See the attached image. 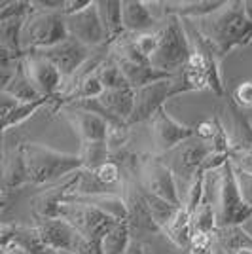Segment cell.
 Segmentation results:
<instances>
[{"label": "cell", "mask_w": 252, "mask_h": 254, "mask_svg": "<svg viewBox=\"0 0 252 254\" xmlns=\"http://www.w3.org/2000/svg\"><path fill=\"white\" fill-rule=\"evenodd\" d=\"M191 23L195 32L212 46L220 59L252 42V23L245 17L243 2H226L218 11Z\"/></svg>", "instance_id": "6da1fadb"}, {"label": "cell", "mask_w": 252, "mask_h": 254, "mask_svg": "<svg viewBox=\"0 0 252 254\" xmlns=\"http://www.w3.org/2000/svg\"><path fill=\"white\" fill-rule=\"evenodd\" d=\"M25 163L29 171V180L34 186L63 182L74 173L84 169V161L80 154H66L55 148H50L40 142H25L23 144Z\"/></svg>", "instance_id": "7a4b0ae2"}, {"label": "cell", "mask_w": 252, "mask_h": 254, "mask_svg": "<svg viewBox=\"0 0 252 254\" xmlns=\"http://www.w3.org/2000/svg\"><path fill=\"white\" fill-rule=\"evenodd\" d=\"M159 31H161V40L154 57L150 59V64L165 74L179 76L191 55V40L182 25V19L175 15L165 17L163 29Z\"/></svg>", "instance_id": "3957f363"}, {"label": "cell", "mask_w": 252, "mask_h": 254, "mask_svg": "<svg viewBox=\"0 0 252 254\" xmlns=\"http://www.w3.org/2000/svg\"><path fill=\"white\" fill-rule=\"evenodd\" d=\"M68 38L63 11H34L23 25V52H44Z\"/></svg>", "instance_id": "277c9868"}, {"label": "cell", "mask_w": 252, "mask_h": 254, "mask_svg": "<svg viewBox=\"0 0 252 254\" xmlns=\"http://www.w3.org/2000/svg\"><path fill=\"white\" fill-rule=\"evenodd\" d=\"M216 214H218V228L241 226L245 220H249L252 216V207L243 195L237 171H235V165L231 163V159L222 167L218 175Z\"/></svg>", "instance_id": "5b68a950"}, {"label": "cell", "mask_w": 252, "mask_h": 254, "mask_svg": "<svg viewBox=\"0 0 252 254\" xmlns=\"http://www.w3.org/2000/svg\"><path fill=\"white\" fill-rule=\"evenodd\" d=\"M59 218L66 220L82 237L95 241H103L106 233L118 224V220L108 216L106 212L84 201H63L59 209Z\"/></svg>", "instance_id": "8992f818"}, {"label": "cell", "mask_w": 252, "mask_h": 254, "mask_svg": "<svg viewBox=\"0 0 252 254\" xmlns=\"http://www.w3.org/2000/svg\"><path fill=\"white\" fill-rule=\"evenodd\" d=\"M180 93H186V87L182 84L180 76L159 80V82H154L146 87L137 89L135 110H133V116L129 120V126L146 122V120L150 122L154 118V114L165 106V103L171 97L180 95Z\"/></svg>", "instance_id": "52a82bcc"}, {"label": "cell", "mask_w": 252, "mask_h": 254, "mask_svg": "<svg viewBox=\"0 0 252 254\" xmlns=\"http://www.w3.org/2000/svg\"><path fill=\"white\" fill-rule=\"evenodd\" d=\"M150 127H152L150 131H152L154 154L158 158L167 156L175 148H179L180 144L195 137V127H189L179 122L177 118H173L165 106L154 114V118L150 120Z\"/></svg>", "instance_id": "ba28073f"}, {"label": "cell", "mask_w": 252, "mask_h": 254, "mask_svg": "<svg viewBox=\"0 0 252 254\" xmlns=\"http://www.w3.org/2000/svg\"><path fill=\"white\" fill-rule=\"evenodd\" d=\"M142 184H144V191L158 195L161 199H167L169 203L180 207L182 205V197L179 193V184H177V177L173 169L167 163L158 156H152L142 163Z\"/></svg>", "instance_id": "9c48e42d"}, {"label": "cell", "mask_w": 252, "mask_h": 254, "mask_svg": "<svg viewBox=\"0 0 252 254\" xmlns=\"http://www.w3.org/2000/svg\"><path fill=\"white\" fill-rule=\"evenodd\" d=\"M214 152H212L210 142H205V140H199L197 137H193L189 138L188 142L180 144L179 148H175L171 154H167V156L173 158V161L171 163L165 161V163L173 169L175 177H180V179L191 182L193 177L203 169L205 161Z\"/></svg>", "instance_id": "30bf717a"}, {"label": "cell", "mask_w": 252, "mask_h": 254, "mask_svg": "<svg viewBox=\"0 0 252 254\" xmlns=\"http://www.w3.org/2000/svg\"><path fill=\"white\" fill-rule=\"evenodd\" d=\"M23 64L40 95L50 99L61 95V84L64 78L48 57H44L40 52H27L23 55Z\"/></svg>", "instance_id": "8fae6325"}, {"label": "cell", "mask_w": 252, "mask_h": 254, "mask_svg": "<svg viewBox=\"0 0 252 254\" xmlns=\"http://www.w3.org/2000/svg\"><path fill=\"white\" fill-rule=\"evenodd\" d=\"M66 31H68L70 38H76L78 42H82L91 50L101 48V46H108L105 25L101 21L99 8H97L95 0L87 10L66 17Z\"/></svg>", "instance_id": "7c38bea8"}, {"label": "cell", "mask_w": 252, "mask_h": 254, "mask_svg": "<svg viewBox=\"0 0 252 254\" xmlns=\"http://www.w3.org/2000/svg\"><path fill=\"white\" fill-rule=\"evenodd\" d=\"M40 53L59 68L64 80H72L74 76L78 74V70L91 59V48H87L70 36L64 42L57 44L50 50H44Z\"/></svg>", "instance_id": "4fadbf2b"}, {"label": "cell", "mask_w": 252, "mask_h": 254, "mask_svg": "<svg viewBox=\"0 0 252 254\" xmlns=\"http://www.w3.org/2000/svg\"><path fill=\"white\" fill-rule=\"evenodd\" d=\"M64 116L72 126L74 133L78 135L82 144L106 142L108 137V120L97 114L93 110H85L78 106H66Z\"/></svg>", "instance_id": "5bb4252c"}, {"label": "cell", "mask_w": 252, "mask_h": 254, "mask_svg": "<svg viewBox=\"0 0 252 254\" xmlns=\"http://www.w3.org/2000/svg\"><path fill=\"white\" fill-rule=\"evenodd\" d=\"M36 230L44 245L52 251H68L72 253L80 233L63 218H36Z\"/></svg>", "instance_id": "9a60e30c"}, {"label": "cell", "mask_w": 252, "mask_h": 254, "mask_svg": "<svg viewBox=\"0 0 252 254\" xmlns=\"http://www.w3.org/2000/svg\"><path fill=\"white\" fill-rule=\"evenodd\" d=\"M135 99L137 89L135 87H124V89H112L105 91L99 99V105L105 112V118L108 122H124L129 124L135 110Z\"/></svg>", "instance_id": "2e32d148"}, {"label": "cell", "mask_w": 252, "mask_h": 254, "mask_svg": "<svg viewBox=\"0 0 252 254\" xmlns=\"http://www.w3.org/2000/svg\"><path fill=\"white\" fill-rule=\"evenodd\" d=\"M122 17L127 34L148 32L159 23V17L152 13V4L142 0H122Z\"/></svg>", "instance_id": "e0dca14e"}, {"label": "cell", "mask_w": 252, "mask_h": 254, "mask_svg": "<svg viewBox=\"0 0 252 254\" xmlns=\"http://www.w3.org/2000/svg\"><path fill=\"white\" fill-rule=\"evenodd\" d=\"M228 0H184V2H159L163 19L165 17H180V19H201L218 11Z\"/></svg>", "instance_id": "ac0fdd59"}, {"label": "cell", "mask_w": 252, "mask_h": 254, "mask_svg": "<svg viewBox=\"0 0 252 254\" xmlns=\"http://www.w3.org/2000/svg\"><path fill=\"white\" fill-rule=\"evenodd\" d=\"M25 184H31V180H29V171H27V163H25L23 144H19L4 161L2 193H13V191L21 190Z\"/></svg>", "instance_id": "d6986e66"}, {"label": "cell", "mask_w": 252, "mask_h": 254, "mask_svg": "<svg viewBox=\"0 0 252 254\" xmlns=\"http://www.w3.org/2000/svg\"><path fill=\"white\" fill-rule=\"evenodd\" d=\"M97 8H99L101 21L105 25L108 46H112L116 40L127 34L124 29V17H122V0H101L97 2Z\"/></svg>", "instance_id": "ffe728a7"}, {"label": "cell", "mask_w": 252, "mask_h": 254, "mask_svg": "<svg viewBox=\"0 0 252 254\" xmlns=\"http://www.w3.org/2000/svg\"><path fill=\"white\" fill-rule=\"evenodd\" d=\"M193 212H189L184 205L179 207L177 214L173 216V220L169 222V226L163 230V233L167 235V239L175 247L179 249H184V247H189L191 239H193Z\"/></svg>", "instance_id": "44dd1931"}, {"label": "cell", "mask_w": 252, "mask_h": 254, "mask_svg": "<svg viewBox=\"0 0 252 254\" xmlns=\"http://www.w3.org/2000/svg\"><path fill=\"white\" fill-rule=\"evenodd\" d=\"M0 93H8V95L15 97L17 101H21V103H32V101H40L42 99V95L38 93V89L34 87V84L31 82L29 74H27V70H25L23 57L21 61L17 63V70L11 78V82Z\"/></svg>", "instance_id": "7402d4cb"}, {"label": "cell", "mask_w": 252, "mask_h": 254, "mask_svg": "<svg viewBox=\"0 0 252 254\" xmlns=\"http://www.w3.org/2000/svg\"><path fill=\"white\" fill-rule=\"evenodd\" d=\"M70 201L89 203V205L97 207L99 211L112 216L118 222L129 220V207H127L126 199H122V195H118V193H101V195H91V197H78V199H70Z\"/></svg>", "instance_id": "603a6c76"}, {"label": "cell", "mask_w": 252, "mask_h": 254, "mask_svg": "<svg viewBox=\"0 0 252 254\" xmlns=\"http://www.w3.org/2000/svg\"><path fill=\"white\" fill-rule=\"evenodd\" d=\"M27 17H13V19H4L0 21V50H6L15 57H23L21 34L23 25Z\"/></svg>", "instance_id": "cb8c5ba5"}, {"label": "cell", "mask_w": 252, "mask_h": 254, "mask_svg": "<svg viewBox=\"0 0 252 254\" xmlns=\"http://www.w3.org/2000/svg\"><path fill=\"white\" fill-rule=\"evenodd\" d=\"M214 239L218 241V245L224 251H230L231 254L243 251V249H252V235L245 232L241 226L218 228L214 233Z\"/></svg>", "instance_id": "d4e9b609"}, {"label": "cell", "mask_w": 252, "mask_h": 254, "mask_svg": "<svg viewBox=\"0 0 252 254\" xmlns=\"http://www.w3.org/2000/svg\"><path fill=\"white\" fill-rule=\"evenodd\" d=\"M131 226L129 220H122L118 222L105 235L103 239V253L105 254H126L129 245H131Z\"/></svg>", "instance_id": "484cf974"}, {"label": "cell", "mask_w": 252, "mask_h": 254, "mask_svg": "<svg viewBox=\"0 0 252 254\" xmlns=\"http://www.w3.org/2000/svg\"><path fill=\"white\" fill-rule=\"evenodd\" d=\"M142 197H144V201H146V207H148V211H150L152 220H154L156 226L163 232L169 226V222L173 220V216L177 214L179 207L173 205V203H169L167 199H161L158 195H152V193H148V191H142ZM180 207H182V205H180Z\"/></svg>", "instance_id": "4316f807"}, {"label": "cell", "mask_w": 252, "mask_h": 254, "mask_svg": "<svg viewBox=\"0 0 252 254\" xmlns=\"http://www.w3.org/2000/svg\"><path fill=\"white\" fill-rule=\"evenodd\" d=\"M53 99H55V97H52V99H50V97H42L40 101H32V103H21V101H19L10 116L2 120V131H8L11 127L21 126L25 120H29V118L34 116L42 106L53 103Z\"/></svg>", "instance_id": "83f0119b"}, {"label": "cell", "mask_w": 252, "mask_h": 254, "mask_svg": "<svg viewBox=\"0 0 252 254\" xmlns=\"http://www.w3.org/2000/svg\"><path fill=\"white\" fill-rule=\"evenodd\" d=\"M193 235L197 233H207V235H214L218 230V214H216V207L212 203L205 201L193 212Z\"/></svg>", "instance_id": "f1b7e54d"}, {"label": "cell", "mask_w": 252, "mask_h": 254, "mask_svg": "<svg viewBox=\"0 0 252 254\" xmlns=\"http://www.w3.org/2000/svg\"><path fill=\"white\" fill-rule=\"evenodd\" d=\"M99 78L105 85V91H112V89H124V87H131V84L127 82L126 74L122 72L120 64L116 63L114 57L106 59L105 63L99 68Z\"/></svg>", "instance_id": "f546056e"}, {"label": "cell", "mask_w": 252, "mask_h": 254, "mask_svg": "<svg viewBox=\"0 0 252 254\" xmlns=\"http://www.w3.org/2000/svg\"><path fill=\"white\" fill-rule=\"evenodd\" d=\"M80 158L84 161V169H97L99 165L110 159V150L106 142H93V144H82Z\"/></svg>", "instance_id": "4dcf8cb0"}, {"label": "cell", "mask_w": 252, "mask_h": 254, "mask_svg": "<svg viewBox=\"0 0 252 254\" xmlns=\"http://www.w3.org/2000/svg\"><path fill=\"white\" fill-rule=\"evenodd\" d=\"M32 13V4L29 0H2L0 2V21L13 17H29Z\"/></svg>", "instance_id": "1f68e13d"}, {"label": "cell", "mask_w": 252, "mask_h": 254, "mask_svg": "<svg viewBox=\"0 0 252 254\" xmlns=\"http://www.w3.org/2000/svg\"><path fill=\"white\" fill-rule=\"evenodd\" d=\"M95 173V177L99 179V182L105 186V188H112L118 186L120 180H122V169H120V163L114 159H108L106 163L99 165L97 169H91Z\"/></svg>", "instance_id": "d6a6232c"}, {"label": "cell", "mask_w": 252, "mask_h": 254, "mask_svg": "<svg viewBox=\"0 0 252 254\" xmlns=\"http://www.w3.org/2000/svg\"><path fill=\"white\" fill-rule=\"evenodd\" d=\"M133 40H135V46L138 48V52L150 61L154 57L156 50H158L159 40H161V31H148L140 32V34H133Z\"/></svg>", "instance_id": "836d02e7"}, {"label": "cell", "mask_w": 252, "mask_h": 254, "mask_svg": "<svg viewBox=\"0 0 252 254\" xmlns=\"http://www.w3.org/2000/svg\"><path fill=\"white\" fill-rule=\"evenodd\" d=\"M233 105L239 110L252 108V80H245L233 89Z\"/></svg>", "instance_id": "e575fe53"}, {"label": "cell", "mask_w": 252, "mask_h": 254, "mask_svg": "<svg viewBox=\"0 0 252 254\" xmlns=\"http://www.w3.org/2000/svg\"><path fill=\"white\" fill-rule=\"evenodd\" d=\"M212 241H214V235H207V233H197L193 235L191 243L188 247L189 254H214L212 251Z\"/></svg>", "instance_id": "d590c367"}, {"label": "cell", "mask_w": 252, "mask_h": 254, "mask_svg": "<svg viewBox=\"0 0 252 254\" xmlns=\"http://www.w3.org/2000/svg\"><path fill=\"white\" fill-rule=\"evenodd\" d=\"M72 254H105L103 253V241L85 239L82 235H78L76 245H74L72 249Z\"/></svg>", "instance_id": "8d00e7d4"}, {"label": "cell", "mask_w": 252, "mask_h": 254, "mask_svg": "<svg viewBox=\"0 0 252 254\" xmlns=\"http://www.w3.org/2000/svg\"><path fill=\"white\" fill-rule=\"evenodd\" d=\"M216 133V118L212 120H203L195 126V137L199 140H205V142H210L212 137Z\"/></svg>", "instance_id": "74e56055"}, {"label": "cell", "mask_w": 252, "mask_h": 254, "mask_svg": "<svg viewBox=\"0 0 252 254\" xmlns=\"http://www.w3.org/2000/svg\"><path fill=\"white\" fill-rule=\"evenodd\" d=\"M66 0H31L34 11H63Z\"/></svg>", "instance_id": "f35d334b"}, {"label": "cell", "mask_w": 252, "mask_h": 254, "mask_svg": "<svg viewBox=\"0 0 252 254\" xmlns=\"http://www.w3.org/2000/svg\"><path fill=\"white\" fill-rule=\"evenodd\" d=\"M11 243H15V226L4 222L0 226V251H4Z\"/></svg>", "instance_id": "ab89813d"}, {"label": "cell", "mask_w": 252, "mask_h": 254, "mask_svg": "<svg viewBox=\"0 0 252 254\" xmlns=\"http://www.w3.org/2000/svg\"><path fill=\"white\" fill-rule=\"evenodd\" d=\"M237 179H239V186H241V191H243V195H245V199H247V203L252 207V175L251 173L237 171Z\"/></svg>", "instance_id": "60d3db41"}, {"label": "cell", "mask_w": 252, "mask_h": 254, "mask_svg": "<svg viewBox=\"0 0 252 254\" xmlns=\"http://www.w3.org/2000/svg\"><path fill=\"white\" fill-rule=\"evenodd\" d=\"M91 4H93V0H66V2H64V10H63L64 17L87 10Z\"/></svg>", "instance_id": "b9f144b4"}, {"label": "cell", "mask_w": 252, "mask_h": 254, "mask_svg": "<svg viewBox=\"0 0 252 254\" xmlns=\"http://www.w3.org/2000/svg\"><path fill=\"white\" fill-rule=\"evenodd\" d=\"M17 99L15 97L8 95V93H0V116H2V120L4 118H8L13 112V108L17 106Z\"/></svg>", "instance_id": "7bdbcfd3"}, {"label": "cell", "mask_w": 252, "mask_h": 254, "mask_svg": "<svg viewBox=\"0 0 252 254\" xmlns=\"http://www.w3.org/2000/svg\"><path fill=\"white\" fill-rule=\"evenodd\" d=\"M0 254H29V251L23 249L19 243H11L10 247H6L4 251H0Z\"/></svg>", "instance_id": "ee69618b"}, {"label": "cell", "mask_w": 252, "mask_h": 254, "mask_svg": "<svg viewBox=\"0 0 252 254\" xmlns=\"http://www.w3.org/2000/svg\"><path fill=\"white\" fill-rule=\"evenodd\" d=\"M126 254H146V251H144V247H142L140 241H135V239H133Z\"/></svg>", "instance_id": "f6af8a7d"}, {"label": "cell", "mask_w": 252, "mask_h": 254, "mask_svg": "<svg viewBox=\"0 0 252 254\" xmlns=\"http://www.w3.org/2000/svg\"><path fill=\"white\" fill-rule=\"evenodd\" d=\"M243 11H245V17L252 23V0H243Z\"/></svg>", "instance_id": "bcb514c9"}, {"label": "cell", "mask_w": 252, "mask_h": 254, "mask_svg": "<svg viewBox=\"0 0 252 254\" xmlns=\"http://www.w3.org/2000/svg\"><path fill=\"white\" fill-rule=\"evenodd\" d=\"M233 254H252V249H243V251H237Z\"/></svg>", "instance_id": "7dc6e473"}, {"label": "cell", "mask_w": 252, "mask_h": 254, "mask_svg": "<svg viewBox=\"0 0 252 254\" xmlns=\"http://www.w3.org/2000/svg\"><path fill=\"white\" fill-rule=\"evenodd\" d=\"M59 254H72V253H68V251H59Z\"/></svg>", "instance_id": "c3c4849f"}]
</instances>
